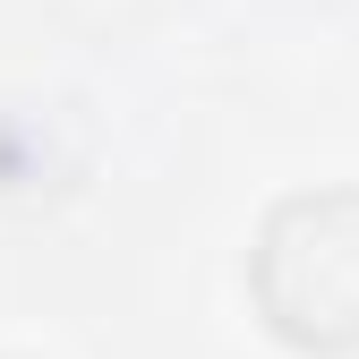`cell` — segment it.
Instances as JSON below:
<instances>
[{"instance_id": "2", "label": "cell", "mask_w": 359, "mask_h": 359, "mask_svg": "<svg viewBox=\"0 0 359 359\" xmlns=\"http://www.w3.org/2000/svg\"><path fill=\"white\" fill-rule=\"evenodd\" d=\"M0 359H34V351H0Z\"/></svg>"}, {"instance_id": "1", "label": "cell", "mask_w": 359, "mask_h": 359, "mask_svg": "<svg viewBox=\"0 0 359 359\" xmlns=\"http://www.w3.org/2000/svg\"><path fill=\"white\" fill-rule=\"evenodd\" d=\"M248 299L283 351L351 359L359 351V189H291L257 214L248 240Z\"/></svg>"}]
</instances>
